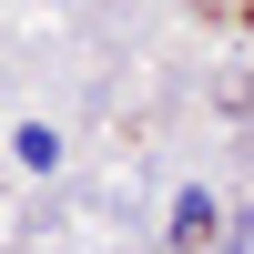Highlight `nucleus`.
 Masks as SVG:
<instances>
[{
  "instance_id": "f257e3e1",
  "label": "nucleus",
  "mask_w": 254,
  "mask_h": 254,
  "mask_svg": "<svg viewBox=\"0 0 254 254\" xmlns=\"http://www.w3.org/2000/svg\"><path fill=\"white\" fill-rule=\"evenodd\" d=\"M173 234H183V244H203V234H214V193H183V214H173Z\"/></svg>"
}]
</instances>
